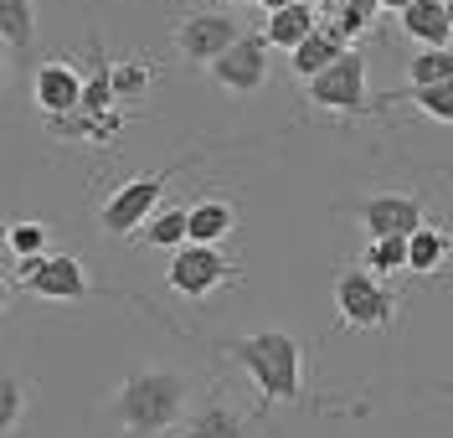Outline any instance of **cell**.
<instances>
[{"label":"cell","mask_w":453,"mask_h":438,"mask_svg":"<svg viewBox=\"0 0 453 438\" xmlns=\"http://www.w3.org/2000/svg\"><path fill=\"white\" fill-rule=\"evenodd\" d=\"M191 377L175 366H134L109 392V423L119 438H165L186 423Z\"/></svg>","instance_id":"obj_1"},{"label":"cell","mask_w":453,"mask_h":438,"mask_svg":"<svg viewBox=\"0 0 453 438\" xmlns=\"http://www.w3.org/2000/svg\"><path fill=\"white\" fill-rule=\"evenodd\" d=\"M226 356L257 381L263 403H299L304 397V346L288 335V330H257V335H242L232 341Z\"/></svg>","instance_id":"obj_2"},{"label":"cell","mask_w":453,"mask_h":438,"mask_svg":"<svg viewBox=\"0 0 453 438\" xmlns=\"http://www.w3.org/2000/svg\"><path fill=\"white\" fill-rule=\"evenodd\" d=\"M396 289H387L366 263H345L335 273V315L345 330H387L396 320Z\"/></svg>","instance_id":"obj_3"},{"label":"cell","mask_w":453,"mask_h":438,"mask_svg":"<svg viewBox=\"0 0 453 438\" xmlns=\"http://www.w3.org/2000/svg\"><path fill=\"white\" fill-rule=\"evenodd\" d=\"M11 289L36 294V299H52V304H73V299L98 294L93 284H88L83 258H73V253H36V258H21L16 273H11Z\"/></svg>","instance_id":"obj_4"},{"label":"cell","mask_w":453,"mask_h":438,"mask_svg":"<svg viewBox=\"0 0 453 438\" xmlns=\"http://www.w3.org/2000/svg\"><path fill=\"white\" fill-rule=\"evenodd\" d=\"M170 181L175 171H150V175H134V181H124L113 196H104L98 206V227L109 237H134L160 211V196L170 191Z\"/></svg>","instance_id":"obj_5"},{"label":"cell","mask_w":453,"mask_h":438,"mask_svg":"<svg viewBox=\"0 0 453 438\" xmlns=\"http://www.w3.org/2000/svg\"><path fill=\"white\" fill-rule=\"evenodd\" d=\"M232 279H237V263L222 258V242H186V248L170 253L165 268L170 294H180V299H206Z\"/></svg>","instance_id":"obj_6"},{"label":"cell","mask_w":453,"mask_h":438,"mask_svg":"<svg viewBox=\"0 0 453 438\" xmlns=\"http://www.w3.org/2000/svg\"><path fill=\"white\" fill-rule=\"evenodd\" d=\"M242 21L232 16V11H191V16H180L175 21V52L191 62V67H211V62L222 58L226 47H237L242 42Z\"/></svg>","instance_id":"obj_7"},{"label":"cell","mask_w":453,"mask_h":438,"mask_svg":"<svg viewBox=\"0 0 453 438\" xmlns=\"http://www.w3.org/2000/svg\"><path fill=\"white\" fill-rule=\"evenodd\" d=\"M304 93H310L314 109H335V114H366V52H345V58L335 62V67H325L319 78H310L304 83Z\"/></svg>","instance_id":"obj_8"},{"label":"cell","mask_w":453,"mask_h":438,"mask_svg":"<svg viewBox=\"0 0 453 438\" xmlns=\"http://www.w3.org/2000/svg\"><path fill=\"white\" fill-rule=\"evenodd\" d=\"M83 88H88V73L73 67V62H62V58L31 67V104L47 119L78 114V109H83Z\"/></svg>","instance_id":"obj_9"},{"label":"cell","mask_w":453,"mask_h":438,"mask_svg":"<svg viewBox=\"0 0 453 438\" xmlns=\"http://www.w3.org/2000/svg\"><path fill=\"white\" fill-rule=\"evenodd\" d=\"M268 52H273V42L263 31H242V42L226 47L222 58L211 62L217 88H226V93H257L268 83Z\"/></svg>","instance_id":"obj_10"},{"label":"cell","mask_w":453,"mask_h":438,"mask_svg":"<svg viewBox=\"0 0 453 438\" xmlns=\"http://www.w3.org/2000/svg\"><path fill=\"white\" fill-rule=\"evenodd\" d=\"M350 211H356V222L366 227V237H412L427 222L423 202L407 196V191H376L366 202H356Z\"/></svg>","instance_id":"obj_11"},{"label":"cell","mask_w":453,"mask_h":438,"mask_svg":"<svg viewBox=\"0 0 453 438\" xmlns=\"http://www.w3.org/2000/svg\"><path fill=\"white\" fill-rule=\"evenodd\" d=\"M175 438H253V418L217 392L206 408L191 412V418L180 423V434H175Z\"/></svg>","instance_id":"obj_12"},{"label":"cell","mask_w":453,"mask_h":438,"mask_svg":"<svg viewBox=\"0 0 453 438\" xmlns=\"http://www.w3.org/2000/svg\"><path fill=\"white\" fill-rule=\"evenodd\" d=\"M314 31H319V5H310V0H294L283 11H268V21H263V36L273 47H283V52H294L299 42H310Z\"/></svg>","instance_id":"obj_13"},{"label":"cell","mask_w":453,"mask_h":438,"mask_svg":"<svg viewBox=\"0 0 453 438\" xmlns=\"http://www.w3.org/2000/svg\"><path fill=\"white\" fill-rule=\"evenodd\" d=\"M345 52H350V42L319 21V31H314L310 42H299V47L288 52V62H294V78H304V83H310V78H319L325 67H335Z\"/></svg>","instance_id":"obj_14"},{"label":"cell","mask_w":453,"mask_h":438,"mask_svg":"<svg viewBox=\"0 0 453 438\" xmlns=\"http://www.w3.org/2000/svg\"><path fill=\"white\" fill-rule=\"evenodd\" d=\"M402 31L418 42V47H449L453 21H449V0H412L402 11Z\"/></svg>","instance_id":"obj_15"},{"label":"cell","mask_w":453,"mask_h":438,"mask_svg":"<svg viewBox=\"0 0 453 438\" xmlns=\"http://www.w3.org/2000/svg\"><path fill=\"white\" fill-rule=\"evenodd\" d=\"M0 36L16 62L36 58V0H0Z\"/></svg>","instance_id":"obj_16"},{"label":"cell","mask_w":453,"mask_h":438,"mask_svg":"<svg viewBox=\"0 0 453 438\" xmlns=\"http://www.w3.org/2000/svg\"><path fill=\"white\" fill-rule=\"evenodd\" d=\"M134 242H144V248H186L191 242V206H160L150 222L140 227V237Z\"/></svg>","instance_id":"obj_17"},{"label":"cell","mask_w":453,"mask_h":438,"mask_svg":"<svg viewBox=\"0 0 453 438\" xmlns=\"http://www.w3.org/2000/svg\"><path fill=\"white\" fill-rule=\"evenodd\" d=\"M453 253V237L443 233V227H418V233L407 237V273H423V279H433L443 263H449Z\"/></svg>","instance_id":"obj_18"},{"label":"cell","mask_w":453,"mask_h":438,"mask_svg":"<svg viewBox=\"0 0 453 438\" xmlns=\"http://www.w3.org/2000/svg\"><path fill=\"white\" fill-rule=\"evenodd\" d=\"M237 233V206L211 196V202L191 206V242H226Z\"/></svg>","instance_id":"obj_19"},{"label":"cell","mask_w":453,"mask_h":438,"mask_svg":"<svg viewBox=\"0 0 453 438\" xmlns=\"http://www.w3.org/2000/svg\"><path fill=\"white\" fill-rule=\"evenodd\" d=\"M443 78H453V52L449 47H418L407 62V88H427Z\"/></svg>","instance_id":"obj_20"},{"label":"cell","mask_w":453,"mask_h":438,"mask_svg":"<svg viewBox=\"0 0 453 438\" xmlns=\"http://www.w3.org/2000/svg\"><path fill=\"white\" fill-rule=\"evenodd\" d=\"M371 273L392 279V273H407V237H371L366 258H361Z\"/></svg>","instance_id":"obj_21"},{"label":"cell","mask_w":453,"mask_h":438,"mask_svg":"<svg viewBox=\"0 0 453 438\" xmlns=\"http://www.w3.org/2000/svg\"><path fill=\"white\" fill-rule=\"evenodd\" d=\"M21 412H27V381L16 377V372H5V381H0V434L5 438H16Z\"/></svg>","instance_id":"obj_22"},{"label":"cell","mask_w":453,"mask_h":438,"mask_svg":"<svg viewBox=\"0 0 453 438\" xmlns=\"http://www.w3.org/2000/svg\"><path fill=\"white\" fill-rule=\"evenodd\" d=\"M150 83H155V67L140 58L129 62H113V88H119V104L124 98H140V93H150Z\"/></svg>","instance_id":"obj_23"},{"label":"cell","mask_w":453,"mask_h":438,"mask_svg":"<svg viewBox=\"0 0 453 438\" xmlns=\"http://www.w3.org/2000/svg\"><path fill=\"white\" fill-rule=\"evenodd\" d=\"M412 104H418L427 119H438V124H453V78L427 83V88H412Z\"/></svg>","instance_id":"obj_24"},{"label":"cell","mask_w":453,"mask_h":438,"mask_svg":"<svg viewBox=\"0 0 453 438\" xmlns=\"http://www.w3.org/2000/svg\"><path fill=\"white\" fill-rule=\"evenodd\" d=\"M47 222H11V233H5V248L16 253V258H36V253H47Z\"/></svg>","instance_id":"obj_25"},{"label":"cell","mask_w":453,"mask_h":438,"mask_svg":"<svg viewBox=\"0 0 453 438\" xmlns=\"http://www.w3.org/2000/svg\"><path fill=\"white\" fill-rule=\"evenodd\" d=\"M340 5H366V11H376V16H381V0H340Z\"/></svg>","instance_id":"obj_26"},{"label":"cell","mask_w":453,"mask_h":438,"mask_svg":"<svg viewBox=\"0 0 453 438\" xmlns=\"http://www.w3.org/2000/svg\"><path fill=\"white\" fill-rule=\"evenodd\" d=\"M407 5H412V0H381V11H396V16H402Z\"/></svg>","instance_id":"obj_27"},{"label":"cell","mask_w":453,"mask_h":438,"mask_svg":"<svg viewBox=\"0 0 453 438\" xmlns=\"http://www.w3.org/2000/svg\"><path fill=\"white\" fill-rule=\"evenodd\" d=\"M263 11H283V5H294V0H257Z\"/></svg>","instance_id":"obj_28"},{"label":"cell","mask_w":453,"mask_h":438,"mask_svg":"<svg viewBox=\"0 0 453 438\" xmlns=\"http://www.w3.org/2000/svg\"><path fill=\"white\" fill-rule=\"evenodd\" d=\"M226 5H257V0H226Z\"/></svg>","instance_id":"obj_29"},{"label":"cell","mask_w":453,"mask_h":438,"mask_svg":"<svg viewBox=\"0 0 453 438\" xmlns=\"http://www.w3.org/2000/svg\"><path fill=\"white\" fill-rule=\"evenodd\" d=\"M449 21H453V0H449Z\"/></svg>","instance_id":"obj_30"},{"label":"cell","mask_w":453,"mask_h":438,"mask_svg":"<svg viewBox=\"0 0 453 438\" xmlns=\"http://www.w3.org/2000/svg\"><path fill=\"white\" fill-rule=\"evenodd\" d=\"M310 5H325V0H310Z\"/></svg>","instance_id":"obj_31"}]
</instances>
